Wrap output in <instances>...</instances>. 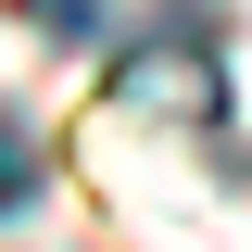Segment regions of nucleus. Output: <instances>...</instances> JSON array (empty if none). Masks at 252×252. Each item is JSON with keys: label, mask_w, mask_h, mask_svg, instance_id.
Listing matches in <instances>:
<instances>
[{"label": "nucleus", "mask_w": 252, "mask_h": 252, "mask_svg": "<svg viewBox=\"0 0 252 252\" xmlns=\"http://www.w3.org/2000/svg\"><path fill=\"white\" fill-rule=\"evenodd\" d=\"M114 89L126 101H164V114H202V101H215V51H189V38H177V51H139Z\"/></svg>", "instance_id": "nucleus-1"}, {"label": "nucleus", "mask_w": 252, "mask_h": 252, "mask_svg": "<svg viewBox=\"0 0 252 252\" xmlns=\"http://www.w3.org/2000/svg\"><path fill=\"white\" fill-rule=\"evenodd\" d=\"M26 26H51V38H101V0H13Z\"/></svg>", "instance_id": "nucleus-2"}, {"label": "nucleus", "mask_w": 252, "mask_h": 252, "mask_svg": "<svg viewBox=\"0 0 252 252\" xmlns=\"http://www.w3.org/2000/svg\"><path fill=\"white\" fill-rule=\"evenodd\" d=\"M26 189H38V152H26V126H0V215H13Z\"/></svg>", "instance_id": "nucleus-3"}]
</instances>
